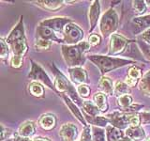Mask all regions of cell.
Returning a JSON list of instances; mask_svg holds the SVG:
<instances>
[{
	"instance_id": "13",
	"label": "cell",
	"mask_w": 150,
	"mask_h": 141,
	"mask_svg": "<svg viewBox=\"0 0 150 141\" xmlns=\"http://www.w3.org/2000/svg\"><path fill=\"white\" fill-rule=\"evenodd\" d=\"M69 76L72 82L78 83L80 85L88 83V77L86 70L81 67H74L69 69Z\"/></svg>"
},
{
	"instance_id": "30",
	"label": "cell",
	"mask_w": 150,
	"mask_h": 141,
	"mask_svg": "<svg viewBox=\"0 0 150 141\" xmlns=\"http://www.w3.org/2000/svg\"><path fill=\"white\" fill-rule=\"evenodd\" d=\"M89 122H91L94 125H96L98 127H105L108 123H110L109 119L107 117H100L98 116L96 118H90L88 120Z\"/></svg>"
},
{
	"instance_id": "6",
	"label": "cell",
	"mask_w": 150,
	"mask_h": 141,
	"mask_svg": "<svg viewBox=\"0 0 150 141\" xmlns=\"http://www.w3.org/2000/svg\"><path fill=\"white\" fill-rule=\"evenodd\" d=\"M64 35V42H67L68 44H78L79 41H81L83 39V31L77 25L73 23H69L65 26L63 32ZM80 43V42H79Z\"/></svg>"
},
{
	"instance_id": "20",
	"label": "cell",
	"mask_w": 150,
	"mask_h": 141,
	"mask_svg": "<svg viewBox=\"0 0 150 141\" xmlns=\"http://www.w3.org/2000/svg\"><path fill=\"white\" fill-rule=\"evenodd\" d=\"M106 135L108 141H119L120 139L124 138L123 132L114 126H107Z\"/></svg>"
},
{
	"instance_id": "34",
	"label": "cell",
	"mask_w": 150,
	"mask_h": 141,
	"mask_svg": "<svg viewBox=\"0 0 150 141\" xmlns=\"http://www.w3.org/2000/svg\"><path fill=\"white\" fill-rule=\"evenodd\" d=\"M132 6L134 9L139 13H144L146 11V5L144 1L142 0H137V1H132Z\"/></svg>"
},
{
	"instance_id": "40",
	"label": "cell",
	"mask_w": 150,
	"mask_h": 141,
	"mask_svg": "<svg viewBox=\"0 0 150 141\" xmlns=\"http://www.w3.org/2000/svg\"><path fill=\"white\" fill-rule=\"evenodd\" d=\"M23 65V58H20V56H13L11 61V66L12 68H20L22 67Z\"/></svg>"
},
{
	"instance_id": "42",
	"label": "cell",
	"mask_w": 150,
	"mask_h": 141,
	"mask_svg": "<svg viewBox=\"0 0 150 141\" xmlns=\"http://www.w3.org/2000/svg\"><path fill=\"white\" fill-rule=\"evenodd\" d=\"M143 107H144V105H131L129 107L126 108V109H123V111L129 112V113H134L136 111H139L140 109H142Z\"/></svg>"
},
{
	"instance_id": "4",
	"label": "cell",
	"mask_w": 150,
	"mask_h": 141,
	"mask_svg": "<svg viewBox=\"0 0 150 141\" xmlns=\"http://www.w3.org/2000/svg\"><path fill=\"white\" fill-rule=\"evenodd\" d=\"M118 15L116 11L112 9H109L103 14L100 19V28L103 37H108L112 35L118 26Z\"/></svg>"
},
{
	"instance_id": "50",
	"label": "cell",
	"mask_w": 150,
	"mask_h": 141,
	"mask_svg": "<svg viewBox=\"0 0 150 141\" xmlns=\"http://www.w3.org/2000/svg\"><path fill=\"white\" fill-rule=\"evenodd\" d=\"M7 141H12V140H11V139H8Z\"/></svg>"
},
{
	"instance_id": "46",
	"label": "cell",
	"mask_w": 150,
	"mask_h": 141,
	"mask_svg": "<svg viewBox=\"0 0 150 141\" xmlns=\"http://www.w3.org/2000/svg\"><path fill=\"white\" fill-rule=\"evenodd\" d=\"M32 141H50V140L45 137H35Z\"/></svg>"
},
{
	"instance_id": "37",
	"label": "cell",
	"mask_w": 150,
	"mask_h": 141,
	"mask_svg": "<svg viewBox=\"0 0 150 141\" xmlns=\"http://www.w3.org/2000/svg\"><path fill=\"white\" fill-rule=\"evenodd\" d=\"M129 123L130 127H139L141 124L140 116L135 114L129 116Z\"/></svg>"
},
{
	"instance_id": "27",
	"label": "cell",
	"mask_w": 150,
	"mask_h": 141,
	"mask_svg": "<svg viewBox=\"0 0 150 141\" xmlns=\"http://www.w3.org/2000/svg\"><path fill=\"white\" fill-rule=\"evenodd\" d=\"M92 141H106L105 132L102 128L97 126L92 127Z\"/></svg>"
},
{
	"instance_id": "43",
	"label": "cell",
	"mask_w": 150,
	"mask_h": 141,
	"mask_svg": "<svg viewBox=\"0 0 150 141\" xmlns=\"http://www.w3.org/2000/svg\"><path fill=\"white\" fill-rule=\"evenodd\" d=\"M142 39L146 42L147 44L150 45V28H148V29H146L144 32H143Z\"/></svg>"
},
{
	"instance_id": "23",
	"label": "cell",
	"mask_w": 150,
	"mask_h": 141,
	"mask_svg": "<svg viewBox=\"0 0 150 141\" xmlns=\"http://www.w3.org/2000/svg\"><path fill=\"white\" fill-rule=\"evenodd\" d=\"M100 87L108 95H112L115 93V88L112 86V82L109 77L102 76L100 80Z\"/></svg>"
},
{
	"instance_id": "36",
	"label": "cell",
	"mask_w": 150,
	"mask_h": 141,
	"mask_svg": "<svg viewBox=\"0 0 150 141\" xmlns=\"http://www.w3.org/2000/svg\"><path fill=\"white\" fill-rule=\"evenodd\" d=\"M0 44H1V50H0V56H1L2 58H6L8 56L9 54V50H8V46L7 41H5L3 39L0 40Z\"/></svg>"
},
{
	"instance_id": "33",
	"label": "cell",
	"mask_w": 150,
	"mask_h": 141,
	"mask_svg": "<svg viewBox=\"0 0 150 141\" xmlns=\"http://www.w3.org/2000/svg\"><path fill=\"white\" fill-rule=\"evenodd\" d=\"M35 47L39 50H47L51 47V41L41 39H37L35 42Z\"/></svg>"
},
{
	"instance_id": "28",
	"label": "cell",
	"mask_w": 150,
	"mask_h": 141,
	"mask_svg": "<svg viewBox=\"0 0 150 141\" xmlns=\"http://www.w3.org/2000/svg\"><path fill=\"white\" fill-rule=\"evenodd\" d=\"M129 92V86L126 83L118 81L115 84V95L120 97V96L126 95V94H128Z\"/></svg>"
},
{
	"instance_id": "18",
	"label": "cell",
	"mask_w": 150,
	"mask_h": 141,
	"mask_svg": "<svg viewBox=\"0 0 150 141\" xmlns=\"http://www.w3.org/2000/svg\"><path fill=\"white\" fill-rule=\"evenodd\" d=\"M35 123L33 121H25L20 126L18 131V135L23 136V137H28L32 136L35 134Z\"/></svg>"
},
{
	"instance_id": "29",
	"label": "cell",
	"mask_w": 150,
	"mask_h": 141,
	"mask_svg": "<svg viewBox=\"0 0 150 141\" xmlns=\"http://www.w3.org/2000/svg\"><path fill=\"white\" fill-rule=\"evenodd\" d=\"M117 105H118L122 109H126V108L129 107L132 105V98L129 94H126V95L120 96L117 99Z\"/></svg>"
},
{
	"instance_id": "9",
	"label": "cell",
	"mask_w": 150,
	"mask_h": 141,
	"mask_svg": "<svg viewBox=\"0 0 150 141\" xmlns=\"http://www.w3.org/2000/svg\"><path fill=\"white\" fill-rule=\"evenodd\" d=\"M107 118L109 119L110 123L112 126L115 127V128L122 130V129H128L129 125V116H127L126 114L119 111H115L111 113L107 116Z\"/></svg>"
},
{
	"instance_id": "8",
	"label": "cell",
	"mask_w": 150,
	"mask_h": 141,
	"mask_svg": "<svg viewBox=\"0 0 150 141\" xmlns=\"http://www.w3.org/2000/svg\"><path fill=\"white\" fill-rule=\"evenodd\" d=\"M71 23V19L69 18H66V17H54V18H50V19H46L40 22V26H45L51 28L52 30H54V32H64L65 26L68 25V24Z\"/></svg>"
},
{
	"instance_id": "31",
	"label": "cell",
	"mask_w": 150,
	"mask_h": 141,
	"mask_svg": "<svg viewBox=\"0 0 150 141\" xmlns=\"http://www.w3.org/2000/svg\"><path fill=\"white\" fill-rule=\"evenodd\" d=\"M141 75H142L141 74V70H140V68L137 67V66H131V67L129 69L128 77L135 79V80H139Z\"/></svg>"
},
{
	"instance_id": "15",
	"label": "cell",
	"mask_w": 150,
	"mask_h": 141,
	"mask_svg": "<svg viewBox=\"0 0 150 141\" xmlns=\"http://www.w3.org/2000/svg\"><path fill=\"white\" fill-rule=\"evenodd\" d=\"M62 97H63V100H64L65 103H66V105H67V106L69 107V111L71 112V114H72L75 118H76V119H77L80 122H81L82 124H83L84 127L87 126L86 121V120H84V118H83V113H82L81 110H80L79 108H78V106L73 103V101L70 100V98L68 97L67 95H65V94H63Z\"/></svg>"
},
{
	"instance_id": "5",
	"label": "cell",
	"mask_w": 150,
	"mask_h": 141,
	"mask_svg": "<svg viewBox=\"0 0 150 141\" xmlns=\"http://www.w3.org/2000/svg\"><path fill=\"white\" fill-rule=\"evenodd\" d=\"M30 62H31V70L29 74H28V77L30 79H33L36 82L38 81V82L43 83L45 86L50 88L51 89H53L54 91L57 92V90H56V88L54 87V83L52 82V80L48 76V74L44 72V70L42 69L39 64H37L34 60L31 59Z\"/></svg>"
},
{
	"instance_id": "22",
	"label": "cell",
	"mask_w": 150,
	"mask_h": 141,
	"mask_svg": "<svg viewBox=\"0 0 150 141\" xmlns=\"http://www.w3.org/2000/svg\"><path fill=\"white\" fill-rule=\"evenodd\" d=\"M83 111L86 113L87 117L90 118H96L98 116V113H100V109L97 107L95 103H93L90 101H84L83 103Z\"/></svg>"
},
{
	"instance_id": "19",
	"label": "cell",
	"mask_w": 150,
	"mask_h": 141,
	"mask_svg": "<svg viewBox=\"0 0 150 141\" xmlns=\"http://www.w3.org/2000/svg\"><path fill=\"white\" fill-rule=\"evenodd\" d=\"M94 103L97 105V107L101 112H106L108 110V103H107V98L104 93L102 92H97L93 96Z\"/></svg>"
},
{
	"instance_id": "26",
	"label": "cell",
	"mask_w": 150,
	"mask_h": 141,
	"mask_svg": "<svg viewBox=\"0 0 150 141\" xmlns=\"http://www.w3.org/2000/svg\"><path fill=\"white\" fill-rule=\"evenodd\" d=\"M29 92L35 97H42L44 94V88L41 84L34 81L29 84Z\"/></svg>"
},
{
	"instance_id": "47",
	"label": "cell",
	"mask_w": 150,
	"mask_h": 141,
	"mask_svg": "<svg viewBox=\"0 0 150 141\" xmlns=\"http://www.w3.org/2000/svg\"><path fill=\"white\" fill-rule=\"evenodd\" d=\"M119 141H131V139H130V138H129L128 136H127V137H124V138L120 139Z\"/></svg>"
},
{
	"instance_id": "2",
	"label": "cell",
	"mask_w": 150,
	"mask_h": 141,
	"mask_svg": "<svg viewBox=\"0 0 150 141\" xmlns=\"http://www.w3.org/2000/svg\"><path fill=\"white\" fill-rule=\"evenodd\" d=\"M88 59L92 61L97 67L100 70L102 75L111 72V70L117 69L119 67H123L127 64H134V60L118 58H112V56H89Z\"/></svg>"
},
{
	"instance_id": "1",
	"label": "cell",
	"mask_w": 150,
	"mask_h": 141,
	"mask_svg": "<svg viewBox=\"0 0 150 141\" xmlns=\"http://www.w3.org/2000/svg\"><path fill=\"white\" fill-rule=\"evenodd\" d=\"M90 49V44L88 41H81L76 45H63L62 46V55L68 66L71 68L80 67L82 66L86 58L83 54Z\"/></svg>"
},
{
	"instance_id": "12",
	"label": "cell",
	"mask_w": 150,
	"mask_h": 141,
	"mask_svg": "<svg viewBox=\"0 0 150 141\" xmlns=\"http://www.w3.org/2000/svg\"><path fill=\"white\" fill-rule=\"evenodd\" d=\"M37 38L38 39L50 41H56V42H64L63 39H60L56 36L55 32L52 30L51 28L39 26L37 27Z\"/></svg>"
},
{
	"instance_id": "44",
	"label": "cell",
	"mask_w": 150,
	"mask_h": 141,
	"mask_svg": "<svg viewBox=\"0 0 150 141\" xmlns=\"http://www.w3.org/2000/svg\"><path fill=\"white\" fill-rule=\"evenodd\" d=\"M9 133H11V132H9V130L7 129V128H5V127L2 125L1 126V140L4 141L5 139H6V137L9 135Z\"/></svg>"
},
{
	"instance_id": "25",
	"label": "cell",
	"mask_w": 150,
	"mask_h": 141,
	"mask_svg": "<svg viewBox=\"0 0 150 141\" xmlns=\"http://www.w3.org/2000/svg\"><path fill=\"white\" fill-rule=\"evenodd\" d=\"M140 90L145 95L150 96V70L145 73L142 77L139 84Z\"/></svg>"
},
{
	"instance_id": "39",
	"label": "cell",
	"mask_w": 150,
	"mask_h": 141,
	"mask_svg": "<svg viewBox=\"0 0 150 141\" xmlns=\"http://www.w3.org/2000/svg\"><path fill=\"white\" fill-rule=\"evenodd\" d=\"M138 44L140 46L141 50H142V52L144 53V55L146 56L148 59H150V45L140 41H138Z\"/></svg>"
},
{
	"instance_id": "49",
	"label": "cell",
	"mask_w": 150,
	"mask_h": 141,
	"mask_svg": "<svg viewBox=\"0 0 150 141\" xmlns=\"http://www.w3.org/2000/svg\"><path fill=\"white\" fill-rule=\"evenodd\" d=\"M146 3H149V5H150V1H146Z\"/></svg>"
},
{
	"instance_id": "48",
	"label": "cell",
	"mask_w": 150,
	"mask_h": 141,
	"mask_svg": "<svg viewBox=\"0 0 150 141\" xmlns=\"http://www.w3.org/2000/svg\"><path fill=\"white\" fill-rule=\"evenodd\" d=\"M145 141H150V137H149V138H147V139L145 140Z\"/></svg>"
},
{
	"instance_id": "10",
	"label": "cell",
	"mask_w": 150,
	"mask_h": 141,
	"mask_svg": "<svg viewBox=\"0 0 150 141\" xmlns=\"http://www.w3.org/2000/svg\"><path fill=\"white\" fill-rule=\"evenodd\" d=\"M59 135L63 141H75L78 135V129L73 123H65L61 126Z\"/></svg>"
},
{
	"instance_id": "24",
	"label": "cell",
	"mask_w": 150,
	"mask_h": 141,
	"mask_svg": "<svg viewBox=\"0 0 150 141\" xmlns=\"http://www.w3.org/2000/svg\"><path fill=\"white\" fill-rule=\"evenodd\" d=\"M37 4L40 7L43 8L45 9H49V11H56V9H60L63 6V1H53V0H49V1H38Z\"/></svg>"
},
{
	"instance_id": "21",
	"label": "cell",
	"mask_w": 150,
	"mask_h": 141,
	"mask_svg": "<svg viewBox=\"0 0 150 141\" xmlns=\"http://www.w3.org/2000/svg\"><path fill=\"white\" fill-rule=\"evenodd\" d=\"M132 23L135 25V26L137 27V30L135 31L136 33L142 31L144 29H146L147 27L150 26V15L134 18L132 20Z\"/></svg>"
},
{
	"instance_id": "32",
	"label": "cell",
	"mask_w": 150,
	"mask_h": 141,
	"mask_svg": "<svg viewBox=\"0 0 150 141\" xmlns=\"http://www.w3.org/2000/svg\"><path fill=\"white\" fill-rule=\"evenodd\" d=\"M92 128L90 126H86L83 128L82 135H81V139L80 141H92Z\"/></svg>"
},
{
	"instance_id": "11",
	"label": "cell",
	"mask_w": 150,
	"mask_h": 141,
	"mask_svg": "<svg viewBox=\"0 0 150 141\" xmlns=\"http://www.w3.org/2000/svg\"><path fill=\"white\" fill-rule=\"evenodd\" d=\"M8 44H9V46H11V48L13 52V56H20V58H23V56L26 54V52L28 50L25 37L14 40L11 42H8Z\"/></svg>"
},
{
	"instance_id": "16",
	"label": "cell",
	"mask_w": 150,
	"mask_h": 141,
	"mask_svg": "<svg viewBox=\"0 0 150 141\" xmlns=\"http://www.w3.org/2000/svg\"><path fill=\"white\" fill-rule=\"evenodd\" d=\"M39 124L42 129L44 130H52L56 125V118L53 114H45L42 115L39 120Z\"/></svg>"
},
{
	"instance_id": "17",
	"label": "cell",
	"mask_w": 150,
	"mask_h": 141,
	"mask_svg": "<svg viewBox=\"0 0 150 141\" xmlns=\"http://www.w3.org/2000/svg\"><path fill=\"white\" fill-rule=\"evenodd\" d=\"M126 135L128 136L129 138H130L131 140H142L144 139L145 137V133L144 130L142 128V127H129L128 129L126 130Z\"/></svg>"
},
{
	"instance_id": "3",
	"label": "cell",
	"mask_w": 150,
	"mask_h": 141,
	"mask_svg": "<svg viewBox=\"0 0 150 141\" xmlns=\"http://www.w3.org/2000/svg\"><path fill=\"white\" fill-rule=\"evenodd\" d=\"M51 69L53 70V73H54V87L56 88V90L61 93H67L68 95L72 99V101L76 103L77 105H82L83 106V103H81V100L77 94V90L73 88V86L67 77L65 76L63 73H61L59 72V70L54 66V63H51Z\"/></svg>"
},
{
	"instance_id": "35",
	"label": "cell",
	"mask_w": 150,
	"mask_h": 141,
	"mask_svg": "<svg viewBox=\"0 0 150 141\" xmlns=\"http://www.w3.org/2000/svg\"><path fill=\"white\" fill-rule=\"evenodd\" d=\"M77 92L81 97L83 98H86L88 97L89 93H90V89H89L88 86L86 84H82L77 88Z\"/></svg>"
},
{
	"instance_id": "45",
	"label": "cell",
	"mask_w": 150,
	"mask_h": 141,
	"mask_svg": "<svg viewBox=\"0 0 150 141\" xmlns=\"http://www.w3.org/2000/svg\"><path fill=\"white\" fill-rule=\"evenodd\" d=\"M13 141H31V140L28 137H23V136H21V135H19L18 134H16L15 135H14Z\"/></svg>"
},
{
	"instance_id": "7",
	"label": "cell",
	"mask_w": 150,
	"mask_h": 141,
	"mask_svg": "<svg viewBox=\"0 0 150 141\" xmlns=\"http://www.w3.org/2000/svg\"><path fill=\"white\" fill-rule=\"evenodd\" d=\"M130 41L127 40L123 36L118 34H112L110 39L109 44V54L110 56H115L122 53Z\"/></svg>"
},
{
	"instance_id": "14",
	"label": "cell",
	"mask_w": 150,
	"mask_h": 141,
	"mask_svg": "<svg viewBox=\"0 0 150 141\" xmlns=\"http://www.w3.org/2000/svg\"><path fill=\"white\" fill-rule=\"evenodd\" d=\"M100 1L95 0L93 1L90 9H89V23H90V29L89 32H92L98 24V20L100 18Z\"/></svg>"
},
{
	"instance_id": "38",
	"label": "cell",
	"mask_w": 150,
	"mask_h": 141,
	"mask_svg": "<svg viewBox=\"0 0 150 141\" xmlns=\"http://www.w3.org/2000/svg\"><path fill=\"white\" fill-rule=\"evenodd\" d=\"M101 41V37L98 34H91L89 35V38H88V42L89 44L92 45V46H97L100 43Z\"/></svg>"
},
{
	"instance_id": "41",
	"label": "cell",
	"mask_w": 150,
	"mask_h": 141,
	"mask_svg": "<svg viewBox=\"0 0 150 141\" xmlns=\"http://www.w3.org/2000/svg\"><path fill=\"white\" fill-rule=\"evenodd\" d=\"M139 116H140L141 123L144 124V125L150 124V113L144 112V113H141Z\"/></svg>"
}]
</instances>
